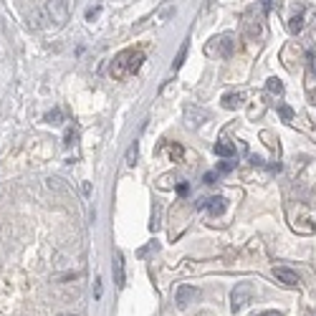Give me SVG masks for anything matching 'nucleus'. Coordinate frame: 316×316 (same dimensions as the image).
Returning <instances> with one entry per match:
<instances>
[{
  "label": "nucleus",
  "instance_id": "obj_1",
  "mask_svg": "<svg viewBox=\"0 0 316 316\" xmlns=\"http://www.w3.org/2000/svg\"><path fill=\"white\" fill-rule=\"evenodd\" d=\"M142 61H144V53H142V51H134V48L121 51V53H117V56H114L112 66H109V74H112L117 81L129 79V76H134V74L139 71Z\"/></svg>",
  "mask_w": 316,
  "mask_h": 316
},
{
  "label": "nucleus",
  "instance_id": "obj_25",
  "mask_svg": "<svg viewBox=\"0 0 316 316\" xmlns=\"http://www.w3.org/2000/svg\"><path fill=\"white\" fill-rule=\"evenodd\" d=\"M261 316H283V314H281V311H263Z\"/></svg>",
  "mask_w": 316,
  "mask_h": 316
},
{
  "label": "nucleus",
  "instance_id": "obj_17",
  "mask_svg": "<svg viewBox=\"0 0 316 316\" xmlns=\"http://www.w3.org/2000/svg\"><path fill=\"white\" fill-rule=\"evenodd\" d=\"M185 56H187V43H182V48H180V53H177V58H175V63H172V69H175V71H177V69L182 66Z\"/></svg>",
  "mask_w": 316,
  "mask_h": 316
},
{
  "label": "nucleus",
  "instance_id": "obj_3",
  "mask_svg": "<svg viewBox=\"0 0 316 316\" xmlns=\"http://www.w3.org/2000/svg\"><path fill=\"white\" fill-rule=\"evenodd\" d=\"M48 15L51 20L61 28V26H66V20H69V5H66V0H48Z\"/></svg>",
  "mask_w": 316,
  "mask_h": 316
},
{
  "label": "nucleus",
  "instance_id": "obj_11",
  "mask_svg": "<svg viewBox=\"0 0 316 316\" xmlns=\"http://www.w3.org/2000/svg\"><path fill=\"white\" fill-rule=\"evenodd\" d=\"M243 104V94H225L223 96V107L225 109H238Z\"/></svg>",
  "mask_w": 316,
  "mask_h": 316
},
{
  "label": "nucleus",
  "instance_id": "obj_15",
  "mask_svg": "<svg viewBox=\"0 0 316 316\" xmlns=\"http://www.w3.org/2000/svg\"><path fill=\"white\" fill-rule=\"evenodd\" d=\"M233 170H236V162L230 159V157H228L225 162H220V164H218V172H223V175H225V172H233Z\"/></svg>",
  "mask_w": 316,
  "mask_h": 316
},
{
  "label": "nucleus",
  "instance_id": "obj_24",
  "mask_svg": "<svg viewBox=\"0 0 316 316\" xmlns=\"http://www.w3.org/2000/svg\"><path fill=\"white\" fill-rule=\"evenodd\" d=\"M96 15H99V8H94V10H89V13H86V18H89V20H94Z\"/></svg>",
  "mask_w": 316,
  "mask_h": 316
},
{
  "label": "nucleus",
  "instance_id": "obj_21",
  "mask_svg": "<svg viewBox=\"0 0 316 316\" xmlns=\"http://www.w3.org/2000/svg\"><path fill=\"white\" fill-rule=\"evenodd\" d=\"M172 13H175V8H172V5H170V8H164V10H162V15H159V20H167Z\"/></svg>",
  "mask_w": 316,
  "mask_h": 316
},
{
  "label": "nucleus",
  "instance_id": "obj_8",
  "mask_svg": "<svg viewBox=\"0 0 316 316\" xmlns=\"http://www.w3.org/2000/svg\"><path fill=\"white\" fill-rule=\"evenodd\" d=\"M114 283L119 288L126 286V276H124V258H121V253H114Z\"/></svg>",
  "mask_w": 316,
  "mask_h": 316
},
{
  "label": "nucleus",
  "instance_id": "obj_19",
  "mask_svg": "<svg viewBox=\"0 0 316 316\" xmlns=\"http://www.w3.org/2000/svg\"><path fill=\"white\" fill-rule=\"evenodd\" d=\"M76 139H79V132H76V129H69L66 137H63V144H66V147H74Z\"/></svg>",
  "mask_w": 316,
  "mask_h": 316
},
{
  "label": "nucleus",
  "instance_id": "obj_27",
  "mask_svg": "<svg viewBox=\"0 0 316 316\" xmlns=\"http://www.w3.org/2000/svg\"><path fill=\"white\" fill-rule=\"evenodd\" d=\"M58 316H76V314H58Z\"/></svg>",
  "mask_w": 316,
  "mask_h": 316
},
{
  "label": "nucleus",
  "instance_id": "obj_5",
  "mask_svg": "<svg viewBox=\"0 0 316 316\" xmlns=\"http://www.w3.org/2000/svg\"><path fill=\"white\" fill-rule=\"evenodd\" d=\"M273 276H276L283 286H299L301 283V278L296 276V271H291V268H283V266H278V268H273Z\"/></svg>",
  "mask_w": 316,
  "mask_h": 316
},
{
  "label": "nucleus",
  "instance_id": "obj_28",
  "mask_svg": "<svg viewBox=\"0 0 316 316\" xmlns=\"http://www.w3.org/2000/svg\"><path fill=\"white\" fill-rule=\"evenodd\" d=\"M311 316H316V309H314V311H311Z\"/></svg>",
  "mask_w": 316,
  "mask_h": 316
},
{
  "label": "nucleus",
  "instance_id": "obj_18",
  "mask_svg": "<svg viewBox=\"0 0 316 316\" xmlns=\"http://www.w3.org/2000/svg\"><path fill=\"white\" fill-rule=\"evenodd\" d=\"M137 155H139V147H137V142L129 147V152H126V162H129L132 167H134V162H137Z\"/></svg>",
  "mask_w": 316,
  "mask_h": 316
},
{
  "label": "nucleus",
  "instance_id": "obj_14",
  "mask_svg": "<svg viewBox=\"0 0 316 316\" xmlns=\"http://www.w3.org/2000/svg\"><path fill=\"white\" fill-rule=\"evenodd\" d=\"M159 218H162V207H159V202H155V207H152V223H150V230H157V228H159Z\"/></svg>",
  "mask_w": 316,
  "mask_h": 316
},
{
  "label": "nucleus",
  "instance_id": "obj_6",
  "mask_svg": "<svg viewBox=\"0 0 316 316\" xmlns=\"http://www.w3.org/2000/svg\"><path fill=\"white\" fill-rule=\"evenodd\" d=\"M185 121H187V126H200V124L207 121V112L200 109V107H187L185 109Z\"/></svg>",
  "mask_w": 316,
  "mask_h": 316
},
{
  "label": "nucleus",
  "instance_id": "obj_22",
  "mask_svg": "<svg viewBox=\"0 0 316 316\" xmlns=\"http://www.w3.org/2000/svg\"><path fill=\"white\" fill-rule=\"evenodd\" d=\"M215 180H218V172H207V175H205V182H207V185H213Z\"/></svg>",
  "mask_w": 316,
  "mask_h": 316
},
{
  "label": "nucleus",
  "instance_id": "obj_20",
  "mask_svg": "<svg viewBox=\"0 0 316 316\" xmlns=\"http://www.w3.org/2000/svg\"><path fill=\"white\" fill-rule=\"evenodd\" d=\"M281 117H283L286 121H291V119H293V112H291L288 107H281Z\"/></svg>",
  "mask_w": 316,
  "mask_h": 316
},
{
  "label": "nucleus",
  "instance_id": "obj_9",
  "mask_svg": "<svg viewBox=\"0 0 316 316\" xmlns=\"http://www.w3.org/2000/svg\"><path fill=\"white\" fill-rule=\"evenodd\" d=\"M215 46H218L220 56H230V53L236 51V40H233V36H230V33H225V36L215 38Z\"/></svg>",
  "mask_w": 316,
  "mask_h": 316
},
{
  "label": "nucleus",
  "instance_id": "obj_13",
  "mask_svg": "<svg viewBox=\"0 0 316 316\" xmlns=\"http://www.w3.org/2000/svg\"><path fill=\"white\" fill-rule=\"evenodd\" d=\"M301 28H304V18H301V15H291L288 31H291V33H301Z\"/></svg>",
  "mask_w": 316,
  "mask_h": 316
},
{
  "label": "nucleus",
  "instance_id": "obj_4",
  "mask_svg": "<svg viewBox=\"0 0 316 316\" xmlns=\"http://www.w3.org/2000/svg\"><path fill=\"white\" fill-rule=\"evenodd\" d=\"M198 296H200V288L182 283V286H177V291H175V304H177L180 309H185L190 301H195Z\"/></svg>",
  "mask_w": 316,
  "mask_h": 316
},
{
  "label": "nucleus",
  "instance_id": "obj_12",
  "mask_svg": "<svg viewBox=\"0 0 316 316\" xmlns=\"http://www.w3.org/2000/svg\"><path fill=\"white\" fill-rule=\"evenodd\" d=\"M266 89H268L271 94H276V96H281V94H283V83H281V79H276V76H271V79L266 81Z\"/></svg>",
  "mask_w": 316,
  "mask_h": 316
},
{
  "label": "nucleus",
  "instance_id": "obj_2",
  "mask_svg": "<svg viewBox=\"0 0 316 316\" xmlns=\"http://www.w3.org/2000/svg\"><path fill=\"white\" fill-rule=\"evenodd\" d=\"M250 299H253V286L250 283H238L233 288V293H230V311L233 314L243 311L250 304Z\"/></svg>",
  "mask_w": 316,
  "mask_h": 316
},
{
  "label": "nucleus",
  "instance_id": "obj_7",
  "mask_svg": "<svg viewBox=\"0 0 316 316\" xmlns=\"http://www.w3.org/2000/svg\"><path fill=\"white\" fill-rule=\"evenodd\" d=\"M225 198H220V195H215V198H207V200H202L200 202V207H205L210 215H223L225 213Z\"/></svg>",
  "mask_w": 316,
  "mask_h": 316
},
{
  "label": "nucleus",
  "instance_id": "obj_23",
  "mask_svg": "<svg viewBox=\"0 0 316 316\" xmlns=\"http://www.w3.org/2000/svg\"><path fill=\"white\" fill-rule=\"evenodd\" d=\"M309 61H311V71L316 74V51H311V53H309Z\"/></svg>",
  "mask_w": 316,
  "mask_h": 316
},
{
  "label": "nucleus",
  "instance_id": "obj_10",
  "mask_svg": "<svg viewBox=\"0 0 316 316\" xmlns=\"http://www.w3.org/2000/svg\"><path fill=\"white\" fill-rule=\"evenodd\" d=\"M213 152L218 155V157H236V147L230 144V142H215V147H213Z\"/></svg>",
  "mask_w": 316,
  "mask_h": 316
},
{
  "label": "nucleus",
  "instance_id": "obj_26",
  "mask_svg": "<svg viewBox=\"0 0 316 316\" xmlns=\"http://www.w3.org/2000/svg\"><path fill=\"white\" fill-rule=\"evenodd\" d=\"M177 190H180V195H185V193H187V190H190V187H187V182H182V185H180Z\"/></svg>",
  "mask_w": 316,
  "mask_h": 316
},
{
  "label": "nucleus",
  "instance_id": "obj_16",
  "mask_svg": "<svg viewBox=\"0 0 316 316\" xmlns=\"http://www.w3.org/2000/svg\"><path fill=\"white\" fill-rule=\"evenodd\" d=\"M61 119H63L61 109H53V112H48V114H46V121H48V124H61Z\"/></svg>",
  "mask_w": 316,
  "mask_h": 316
}]
</instances>
